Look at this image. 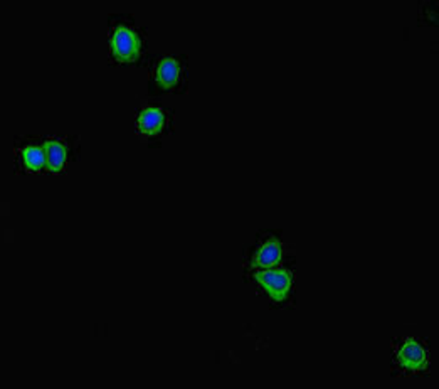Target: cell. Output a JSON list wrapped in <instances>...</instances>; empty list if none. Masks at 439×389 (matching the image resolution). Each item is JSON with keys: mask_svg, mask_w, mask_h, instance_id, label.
Returning <instances> with one entry per match:
<instances>
[{"mask_svg": "<svg viewBox=\"0 0 439 389\" xmlns=\"http://www.w3.org/2000/svg\"><path fill=\"white\" fill-rule=\"evenodd\" d=\"M142 41L128 26H116L111 34V53L120 63H133L140 56Z\"/></svg>", "mask_w": 439, "mask_h": 389, "instance_id": "6da1fadb", "label": "cell"}, {"mask_svg": "<svg viewBox=\"0 0 439 389\" xmlns=\"http://www.w3.org/2000/svg\"><path fill=\"white\" fill-rule=\"evenodd\" d=\"M256 280L269 293L271 298L282 302L288 297L289 290H291L293 275L283 268H266L256 275Z\"/></svg>", "mask_w": 439, "mask_h": 389, "instance_id": "7a4b0ae2", "label": "cell"}, {"mask_svg": "<svg viewBox=\"0 0 439 389\" xmlns=\"http://www.w3.org/2000/svg\"><path fill=\"white\" fill-rule=\"evenodd\" d=\"M397 360L409 371H423L428 365V353L418 340L409 339L397 353Z\"/></svg>", "mask_w": 439, "mask_h": 389, "instance_id": "3957f363", "label": "cell"}, {"mask_svg": "<svg viewBox=\"0 0 439 389\" xmlns=\"http://www.w3.org/2000/svg\"><path fill=\"white\" fill-rule=\"evenodd\" d=\"M282 260V245L277 240L264 241L263 245L258 248V251L254 253L253 256V266H258V268H273L277 266Z\"/></svg>", "mask_w": 439, "mask_h": 389, "instance_id": "277c9868", "label": "cell"}, {"mask_svg": "<svg viewBox=\"0 0 439 389\" xmlns=\"http://www.w3.org/2000/svg\"><path fill=\"white\" fill-rule=\"evenodd\" d=\"M165 111L160 108H145L138 116V130L143 135H155L165 126Z\"/></svg>", "mask_w": 439, "mask_h": 389, "instance_id": "5b68a950", "label": "cell"}, {"mask_svg": "<svg viewBox=\"0 0 439 389\" xmlns=\"http://www.w3.org/2000/svg\"><path fill=\"white\" fill-rule=\"evenodd\" d=\"M179 73L180 66L179 61L174 58H165L158 63L155 79L158 83V86L163 88V90H169V88H174L177 81H179Z\"/></svg>", "mask_w": 439, "mask_h": 389, "instance_id": "8992f818", "label": "cell"}, {"mask_svg": "<svg viewBox=\"0 0 439 389\" xmlns=\"http://www.w3.org/2000/svg\"><path fill=\"white\" fill-rule=\"evenodd\" d=\"M46 148V167L51 172H59L64 168V163H66V145L59 140H48L44 143Z\"/></svg>", "mask_w": 439, "mask_h": 389, "instance_id": "52a82bcc", "label": "cell"}, {"mask_svg": "<svg viewBox=\"0 0 439 389\" xmlns=\"http://www.w3.org/2000/svg\"><path fill=\"white\" fill-rule=\"evenodd\" d=\"M21 163L26 171H41L46 167V148L37 145H27L19 152Z\"/></svg>", "mask_w": 439, "mask_h": 389, "instance_id": "ba28073f", "label": "cell"}]
</instances>
